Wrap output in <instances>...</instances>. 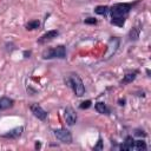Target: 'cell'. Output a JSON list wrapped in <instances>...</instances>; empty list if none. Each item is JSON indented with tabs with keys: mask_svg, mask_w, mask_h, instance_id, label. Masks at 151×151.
Masks as SVG:
<instances>
[{
	"mask_svg": "<svg viewBox=\"0 0 151 151\" xmlns=\"http://www.w3.org/2000/svg\"><path fill=\"white\" fill-rule=\"evenodd\" d=\"M132 6H133V4H131V2H119V4H114L113 6H111L109 9L111 18H112L111 24L114 26L123 27L125 24L126 17L130 13Z\"/></svg>",
	"mask_w": 151,
	"mask_h": 151,
	"instance_id": "cell-1",
	"label": "cell"
},
{
	"mask_svg": "<svg viewBox=\"0 0 151 151\" xmlns=\"http://www.w3.org/2000/svg\"><path fill=\"white\" fill-rule=\"evenodd\" d=\"M24 132V126H18V127H14L9 131H7L6 133L1 134L2 138H7V139H17L19 138Z\"/></svg>",
	"mask_w": 151,
	"mask_h": 151,
	"instance_id": "cell-7",
	"label": "cell"
},
{
	"mask_svg": "<svg viewBox=\"0 0 151 151\" xmlns=\"http://www.w3.org/2000/svg\"><path fill=\"white\" fill-rule=\"evenodd\" d=\"M31 54H32L31 51H24V57H25V58H29Z\"/></svg>",
	"mask_w": 151,
	"mask_h": 151,
	"instance_id": "cell-20",
	"label": "cell"
},
{
	"mask_svg": "<svg viewBox=\"0 0 151 151\" xmlns=\"http://www.w3.org/2000/svg\"><path fill=\"white\" fill-rule=\"evenodd\" d=\"M109 9H110V7L109 6H104V5H99V6H97L96 8H94V13L96 14H99V15H107V13H109Z\"/></svg>",
	"mask_w": 151,
	"mask_h": 151,
	"instance_id": "cell-13",
	"label": "cell"
},
{
	"mask_svg": "<svg viewBox=\"0 0 151 151\" xmlns=\"http://www.w3.org/2000/svg\"><path fill=\"white\" fill-rule=\"evenodd\" d=\"M138 73H139V71H138V70H133V71L127 72V73L123 77V79L120 80V85H126V84L132 83V81L136 79V77H137V74H138Z\"/></svg>",
	"mask_w": 151,
	"mask_h": 151,
	"instance_id": "cell-9",
	"label": "cell"
},
{
	"mask_svg": "<svg viewBox=\"0 0 151 151\" xmlns=\"http://www.w3.org/2000/svg\"><path fill=\"white\" fill-rule=\"evenodd\" d=\"M53 134L55 136V138L58 140H60L61 143L65 144H71L72 143V134L71 132L65 129V127H60V129H55L53 130Z\"/></svg>",
	"mask_w": 151,
	"mask_h": 151,
	"instance_id": "cell-4",
	"label": "cell"
},
{
	"mask_svg": "<svg viewBox=\"0 0 151 151\" xmlns=\"http://www.w3.org/2000/svg\"><path fill=\"white\" fill-rule=\"evenodd\" d=\"M146 74L150 77V70H146Z\"/></svg>",
	"mask_w": 151,
	"mask_h": 151,
	"instance_id": "cell-23",
	"label": "cell"
},
{
	"mask_svg": "<svg viewBox=\"0 0 151 151\" xmlns=\"http://www.w3.org/2000/svg\"><path fill=\"white\" fill-rule=\"evenodd\" d=\"M139 33H140V28H138V27H133V28L129 32V38H130V40H132V41L138 40V38H139Z\"/></svg>",
	"mask_w": 151,
	"mask_h": 151,
	"instance_id": "cell-15",
	"label": "cell"
},
{
	"mask_svg": "<svg viewBox=\"0 0 151 151\" xmlns=\"http://www.w3.org/2000/svg\"><path fill=\"white\" fill-rule=\"evenodd\" d=\"M137 151H145L146 150V144L144 140H134V147Z\"/></svg>",
	"mask_w": 151,
	"mask_h": 151,
	"instance_id": "cell-16",
	"label": "cell"
},
{
	"mask_svg": "<svg viewBox=\"0 0 151 151\" xmlns=\"http://www.w3.org/2000/svg\"><path fill=\"white\" fill-rule=\"evenodd\" d=\"M125 101H126L125 98H123V99H119V100H118V104H119L120 106H124V105H125Z\"/></svg>",
	"mask_w": 151,
	"mask_h": 151,
	"instance_id": "cell-21",
	"label": "cell"
},
{
	"mask_svg": "<svg viewBox=\"0 0 151 151\" xmlns=\"http://www.w3.org/2000/svg\"><path fill=\"white\" fill-rule=\"evenodd\" d=\"M39 27H40V21L39 20H31L25 25V28L27 31H33V29H37Z\"/></svg>",
	"mask_w": 151,
	"mask_h": 151,
	"instance_id": "cell-14",
	"label": "cell"
},
{
	"mask_svg": "<svg viewBox=\"0 0 151 151\" xmlns=\"http://www.w3.org/2000/svg\"><path fill=\"white\" fill-rule=\"evenodd\" d=\"M34 147H35L37 150H38V149H40V147H41V143H40L39 140H37V142H35V145H34Z\"/></svg>",
	"mask_w": 151,
	"mask_h": 151,
	"instance_id": "cell-22",
	"label": "cell"
},
{
	"mask_svg": "<svg viewBox=\"0 0 151 151\" xmlns=\"http://www.w3.org/2000/svg\"><path fill=\"white\" fill-rule=\"evenodd\" d=\"M14 105V100L8 97H1L0 98V110H7L11 109Z\"/></svg>",
	"mask_w": 151,
	"mask_h": 151,
	"instance_id": "cell-10",
	"label": "cell"
},
{
	"mask_svg": "<svg viewBox=\"0 0 151 151\" xmlns=\"http://www.w3.org/2000/svg\"><path fill=\"white\" fill-rule=\"evenodd\" d=\"M91 105H92V101H91V100H85V101H83V103L79 105V109H80V110H86V109L91 107Z\"/></svg>",
	"mask_w": 151,
	"mask_h": 151,
	"instance_id": "cell-17",
	"label": "cell"
},
{
	"mask_svg": "<svg viewBox=\"0 0 151 151\" xmlns=\"http://www.w3.org/2000/svg\"><path fill=\"white\" fill-rule=\"evenodd\" d=\"M42 59L50 60V59H65L66 58V47L64 45H58L55 47L46 48L42 54Z\"/></svg>",
	"mask_w": 151,
	"mask_h": 151,
	"instance_id": "cell-3",
	"label": "cell"
},
{
	"mask_svg": "<svg viewBox=\"0 0 151 151\" xmlns=\"http://www.w3.org/2000/svg\"><path fill=\"white\" fill-rule=\"evenodd\" d=\"M29 110H31V112L33 113V116H34L35 118H38L39 120H41V122L46 120V118H47V112H46L39 104H37V103L31 104V105H29Z\"/></svg>",
	"mask_w": 151,
	"mask_h": 151,
	"instance_id": "cell-5",
	"label": "cell"
},
{
	"mask_svg": "<svg viewBox=\"0 0 151 151\" xmlns=\"http://www.w3.org/2000/svg\"><path fill=\"white\" fill-rule=\"evenodd\" d=\"M65 83L67 84V86H70L73 90V92H74V94L77 97L84 96V93H85V86H84V83H83L81 78L78 74H74L73 73V74L68 76L67 79H65Z\"/></svg>",
	"mask_w": 151,
	"mask_h": 151,
	"instance_id": "cell-2",
	"label": "cell"
},
{
	"mask_svg": "<svg viewBox=\"0 0 151 151\" xmlns=\"http://www.w3.org/2000/svg\"><path fill=\"white\" fill-rule=\"evenodd\" d=\"M58 35H59V31H58V29L47 31L46 33H44V34L38 39V42H39V44H46V42L53 40L54 38H57Z\"/></svg>",
	"mask_w": 151,
	"mask_h": 151,
	"instance_id": "cell-6",
	"label": "cell"
},
{
	"mask_svg": "<svg viewBox=\"0 0 151 151\" xmlns=\"http://www.w3.org/2000/svg\"><path fill=\"white\" fill-rule=\"evenodd\" d=\"M133 147H134V139H133L132 136H127V137L125 138L124 144L120 145V150L126 151V150H132Z\"/></svg>",
	"mask_w": 151,
	"mask_h": 151,
	"instance_id": "cell-11",
	"label": "cell"
},
{
	"mask_svg": "<svg viewBox=\"0 0 151 151\" xmlns=\"http://www.w3.org/2000/svg\"><path fill=\"white\" fill-rule=\"evenodd\" d=\"M65 120H66V124L68 126H72L76 124L77 122V113L74 112V110L72 107H66L65 109Z\"/></svg>",
	"mask_w": 151,
	"mask_h": 151,
	"instance_id": "cell-8",
	"label": "cell"
},
{
	"mask_svg": "<svg viewBox=\"0 0 151 151\" xmlns=\"http://www.w3.org/2000/svg\"><path fill=\"white\" fill-rule=\"evenodd\" d=\"M94 109H96V111H97L98 113H101V114H110V109L106 106L105 103H101V101L96 103Z\"/></svg>",
	"mask_w": 151,
	"mask_h": 151,
	"instance_id": "cell-12",
	"label": "cell"
},
{
	"mask_svg": "<svg viewBox=\"0 0 151 151\" xmlns=\"http://www.w3.org/2000/svg\"><path fill=\"white\" fill-rule=\"evenodd\" d=\"M84 22L87 24V25H96V24L98 22V20H97L96 18H86V19L84 20Z\"/></svg>",
	"mask_w": 151,
	"mask_h": 151,
	"instance_id": "cell-18",
	"label": "cell"
},
{
	"mask_svg": "<svg viewBox=\"0 0 151 151\" xmlns=\"http://www.w3.org/2000/svg\"><path fill=\"white\" fill-rule=\"evenodd\" d=\"M93 150H103V140H101V137H99V138H98L97 145H94Z\"/></svg>",
	"mask_w": 151,
	"mask_h": 151,
	"instance_id": "cell-19",
	"label": "cell"
}]
</instances>
